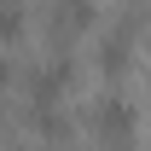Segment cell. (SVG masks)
I'll use <instances>...</instances> for the list:
<instances>
[{
	"label": "cell",
	"mask_w": 151,
	"mask_h": 151,
	"mask_svg": "<svg viewBox=\"0 0 151 151\" xmlns=\"http://www.w3.org/2000/svg\"><path fill=\"white\" fill-rule=\"evenodd\" d=\"M134 99H122V93H105L99 99V111H93V134L105 139V145H128L134 139Z\"/></svg>",
	"instance_id": "1"
},
{
	"label": "cell",
	"mask_w": 151,
	"mask_h": 151,
	"mask_svg": "<svg viewBox=\"0 0 151 151\" xmlns=\"http://www.w3.org/2000/svg\"><path fill=\"white\" fill-rule=\"evenodd\" d=\"M70 58H52V64H47V70L35 76V81H29V111H47V105H58V99H64V87H70Z\"/></svg>",
	"instance_id": "2"
},
{
	"label": "cell",
	"mask_w": 151,
	"mask_h": 151,
	"mask_svg": "<svg viewBox=\"0 0 151 151\" xmlns=\"http://www.w3.org/2000/svg\"><path fill=\"white\" fill-rule=\"evenodd\" d=\"M128 58H134V29H128V23L105 29V41H99V70L116 76V70H128Z\"/></svg>",
	"instance_id": "3"
},
{
	"label": "cell",
	"mask_w": 151,
	"mask_h": 151,
	"mask_svg": "<svg viewBox=\"0 0 151 151\" xmlns=\"http://www.w3.org/2000/svg\"><path fill=\"white\" fill-rule=\"evenodd\" d=\"M99 18V0H58V29H87Z\"/></svg>",
	"instance_id": "4"
},
{
	"label": "cell",
	"mask_w": 151,
	"mask_h": 151,
	"mask_svg": "<svg viewBox=\"0 0 151 151\" xmlns=\"http://www.w3.org/2000/svg\"><path fill=\"white\" fill-rule=\"evenodd\" d=\"M23 29H29L23 0H0V41H23Z\"/></svg>",
	"instance_id": "5"
},
{
	"label": "cell",
	"mask_w": 151,
	"mask_h": 151,
	"mask_svg": "<svg viewBox=\"0 0 151 151\" xmlns=\"http://www.w3.org/2000/svg\"><path fill=\"white\" fill-rule=\"evenodd\" d=\"M6 81H12V64H6V52H0V87H6Z\"/></svg>",
	"instance_id": "6"
}]
</instances>
